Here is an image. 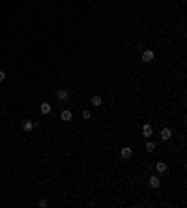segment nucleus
Listing matches in <instances>:
<instances>
[{
  "mask_svg": "<svg viewBox=\"0 0 187 208\" xmlns=\"http://www.w3.org/2000/svg\"><path fill=\"white\" fill-rule=\"evenodd\" d=\"M56 98H58L60 101L69 99V90H66V88H60V90H56Z\"/></svg>",
  "mask_w": 187,
  "mask_h": 208,
  "instance_id": "f257e3e1",
  "label": "nucleus"
},
{
  "mask_svg": "<svg viewBox=\"0 0 187 208\" xmlns=\"http://www.w3.org/2000/svg\"><path fill=\"white\" fill-rule=\"evenodd\" d=\"M21 127H23V131H32L34 130V124L30 120H23L21 122Z\"/></svg>",
  "mask_w": 187,
  "mask_h": 208,
  "instance_id": "f03ea898",
  "label": "nucleus"
},
{
  "mask_svg": "<svg viewBox=\"0 0 187 208\" xmlns=\"http://www.w3.org/2000/svg\"><path fill=\"white\" fill-rule=\"evenodd\" d=\"M172 137V131L168 130V127H163L161 130V141H168Z\"/></svg>",
  "mask_w": 187,
  "mask_h": 208,
  "instance_id": "7ed1b4c3",
  "label": "nucleus"
},
{
  "mask_svg": "<svg viewBox=\"0 0 187 208\" xmlns=\"http://www.w3.org/2000/svg\"><path fill=\"white\" fill-rule=\"evenodd\" d=\"M142 60H144V62H152L154 60V51H144V53H142Z\"/></svg>",
  "mask_w": 187,
  "mask_h": 208,
  "instance_id": "20e7f679",
  "label": "nucleus"
},
{
  "mask_svg": "<svg viewBox=\"0 0 187 208\" xmlns=\"http://www.w3.org/2000/svg\"><path fill=\"white\" fill-rule=\"evenodd\" d=\"M142 135L152 137V126H150V124H144V126H142Z\"/></svg>",
  "mask_w": 187,
  "mask_h": 208,
  "instance_id": "39448f33",
  "label": "nucleus"
},
{
  "mask_svg": "<svg viewBox=\"0 0 187 208\" xmlns=\"http://www.w3.org/2000/svg\"><path fill=\"white\" fill-rule=\"evenodd\" d=\"M150 186H152V188H159V186H161L159 176H150Z\"/></svg>",
  "mask_w": 187,
  "mask_h": 208,
  "instance_id": "423d86ee",
  "label": "nucleus"
},
{
  "mask_svg": "<svg viewBox=\"0 0 187 208\" xmlns=\"http://www.w3.org/2000/svg\"><path fill=\"white\" fill-rule=\"evenodd\" d=\"M131 154H133V150L129 148V146H124L122 148V158L124 159H129V158H131Z\"/></svg>",
  "mask_w": 187,
  "mask_h": 208,
  "instance_id": "0eeeda50",
  "label": "nucleus"
},
{
  "mask_svg": "<svg viewBox=\"0 0 187 208\" xmlns=\"http://www.w3.org/2000/svg\"><path fill=\"white\" fill-rule=\"evenodd\" d=\"M60 118H62L64 122H69V120H71V111H68V109H66V111H62Z\"/></svg>",
  "mask_w": 187,
  "mask_h": 208,
  "instance_id": "6e6552de",
  "label": "nucleus"
},
{
  "mask_svg": "<svg viewBox=\"0 0 187 208\" xmlns=\"http://www.w3.org/2000/svg\"><path fill=\"white\" fill-rule=\"evenodd\" d=\"M101 103H103L101 96H93V98H92V105H96V107H101Z\"/></svg>",
  "mask_w": 187,
  "mask_h": 208,
  "instance_id": "1a4fd4ad",
  "label": "nucleus"
},
{
  "mask_svg": "<svg viewBox=\"0 0 187 208\" xmlns=\"http://www.w3.org/2000/svg\"><path fill=\"white\" fill-rule=\"evenodd\" d=\"M51 105H49V103H41V114H49V113H51Z\"/></svg>",
  "mask_w": 187,
  "mask_h": 208,
  "instance_id": "9d476101",
  "label": "nucleus"
},
{
  "mask_svg": "<svg viewBox=\"0 0 187 208\" xmlns=\"http://www.w3.org/2000/svg\"><path fill=\"white\" fill-rule=\"evenodd\" d=\"M155 169H157L159 172H165V171H167V163H163V161H159V163H157V165H155Z\"/></svg>",
  "mask_w": 187,
  "mask_h": 208,
  "instance_id": "9b49d317",
  "label": "nucleus"
},
{
  "mask_svg": "<svg viewBox=\"0 0 187 208\" xmlns=\"http://www.w3.org/2000/svg\"><path fill=\"white\" fill-rule=\"evenodd\" d=\"M146 150H148V152H154V150H155V143L148 141V143H146Z\"/></svg>",
  "mask_w": 187,
  "mask_h": 208,
  "instance_id": "f8f14e48",
  "label": "nucleus"
},
{
  "mask_svg": "<svg viewBox=\"0 0 187 208\" xmlns=\"http://www.w3.org/2000/svg\"><path fill=\"white\" fill-rule=\"evenodd\" d=\"M90 116H92V114H90V111H86V109H84V111H82V118H84V120H88Z\"/></svg>",
  "mask_w": 187,
  "mask_h": 208,
  "instance_id": "ddd939ff",
  "label": "nucleus"
},
{
  "mask_svg": "<svg viewBox=\"0 0 187 208\" xmlns=\"http://www.w3.org/2000/svg\"><path fill=\"white\" fill-rule=\"evenodd\" d=\"M4 79H6V71H2V69H0V83H2Z\"/></svg>",
  "mask_w": 187,
  "mask_h": 208,
  "instance_id": "4468645a",
  "label": "nucleus"
}]
</instances>
